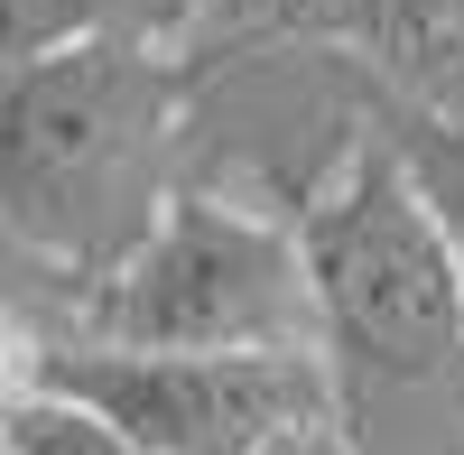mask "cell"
Segmentation results:
<instances>
[{"mask_svg": "<svg viewBox=\"0 0 464 455\" xmlns=\"http://www.w3.org/2000/svg\"><path fill=\"white\" fill-rule=\"evenodd\" d=\"M186 19H214V0H10V56H47L74 37H168Z\"/></svg>", "mask_w": 464, "mask_h": 455, "instance_id": "6", "label": "cell"}, {"mask_svg": "<svg viewBox=\"0 0 464 455\" xmlns=\"http://www.w3.org/2000/svg\"><path fill=\"white\" fill-rule=\"evenodd\" d=\"M446 0H214L223 28L242 37H288V47H343V56H381L400 28H418Z\"/></svg>", "mask_w": 464, "mask_h": 455, "instance_id": "5", "label": "cell"}, {"mask_svg": "<svg viewBox=\"0 0 464 455\" xmlns=\"http://www.w3.org/2000/svg\"><path fill=\"white\" fill-rule=\"evenodd\" d=\"M10 455H140V446L121 428H102L93 409H74L65 391L10 372Z\"/></svg>", "mask_w": 464, "mask_h": 455, "instance_id": "8", "label": "cell"}, {"mask_svg": "<svg viewBox=\"0 0 464 455\" xmlns=\"http://www.w3.org/2000/svg\"><path fill=\"white\" fill-rule=\"evenodd\" d=\"M196 65L159 37H74L47 56H10L0 102V205L19 251L65 279H111L149 242L168 186V149L186 131Z\"/></svg>", "mask_w": 464, "mask_h": 455, "instance_id": "1", "label": "cell"}, {"mask_svg": "<svg viewBox=\"0 0 464 455\" xmlns=\"http://www.w3.org/2000/svg\"><path fill=\"white\" fill-rule=\"evenodd\" d=\"M288 455H362V446H353V428H325V437H306V446H288Z\"/></svg>", "mask_w": 464, "mask_h": 455, "instance_id": "9", "label": "cell"}, {"mask_svg": "<svg viewBox=\"0 0 464 455\" xmlns=\"http://www.w3.org/2000/svg\"><path fill=\"white\" fill-rule=\"evenodd\" d=\"M19 382H47L140 455H288L343 428V372L325 344H260V353H196V344H102L19 334Z\"/></svg>", "mask_w": 464, "mask_h": 455, "instance_id": "3", "label": "cell"}, {"mask_svg": "<svg viewBox=\"0 0 464 455\" xmlns=\"http://www.w3.org/2000/svg\"><path fill=\"white\" fill-rule=\"evenodd\" d=\"M74 334L260 353V344H325V316H316V270H306L297 223L242 196H214V186H177L149 242L111 279H93Z\"/></svg>", "mask_w": 464, "mask_h": 455, "instance_id": "4", "label": "cell"}, {"mask_svg": "<svg viewBox=\"0 0 464 455\" xmlns=\"http://www.w3.org/2000/svg\"><path fill=\"white\" fill-rule=\"evenodd\" d=\"M297 242L343 391H418L464 363V251L391 131L353 140L325 186H306Z\"/></svg>", "mask_w": 464, "mask_h": 455, "instance_id": "2", "label": "cell"}, {"mask_svg": "<svg viewBox=\"0 0 464 455\" xmlns=\"http://www.w3.org/2000/svg\"><path fill=\"white\" fill-rule=\"evenodd\" d=\"M381 131L400 140V159L418 168V186L437 196L446 233H455V251H464V111H437V102H391V111H381Z\"/></svg>", "mask_w": 464, "mask_h": 455, "instance_id": "7", "label": "cell"}]
</instances>
